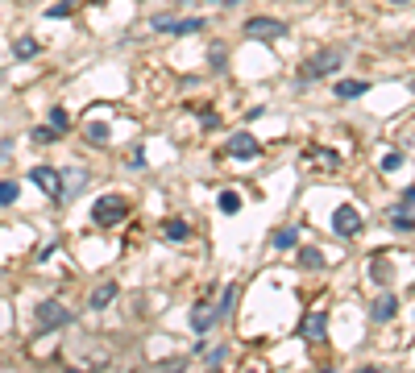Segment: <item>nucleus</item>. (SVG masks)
Here are the masks:
<instances>
[{"mask_svg": "<svg viewBox=\"0 0 415 373\" xmlns=\"http://www.w3.org/2000/svg\"><path fill=\"white\" fill-rule=\"evenodd\" d=\"M341 50H320V54H312L303 66H299V83L308 87V83H316V79H324V75H333L337 66H341Z\"/></svg>", "mask_w": 415, "mask_h": 373, "instance_id": "obj_1", "label": "nucleus"}, {"mask_svg": "<svg viewBox=\"0 0 415 373\" xmlns=\"http://www.w3.org/2000/svg\"><path fill=\"white\" fill-rule=\"evenodd\" d=\"M129 216V199L125 195H104L96 208H91V220L100 224V228H112V224H121Z\"/></svg>", "mask_w": 415, "mask_h": 373, "instance_id": "obj_2", "label": "nucleus"}, {"mask_svg": "<svg viewBox=\"0 0 415 373\" xmlns=\"http://www.w3.org/2000/svg\"><path fill=\"white\" fill-rule=\"evenodd\" d=\"M245 37H254V42H279V37H287V21H279V17H249L245 21Z\"/></svg>", "mask_w": 415, "mask_h": 373, "instance_id": "obj_3", "label": "nucleus"}, {"mask_svg": "<svg viewBox=\"0 0 415 373\" xmlns=\"http://www.w3.org/2000/svg\"><path fill=\"white\" fill-rule=\"evenodd\" d=\"M33 324H37L42 332H54V328H67V324H71V311H67L62 303L46 299V303H37V307H33Z\"/></svg>", "mask_w": 415, "mask_h": 373, "instance_id": "obj_4", "label": "nucleus"}, {"mask_svg": "<svg viewBox=\"0 0 415 373\" xmlns=\"http://www.w3.org/2000/svg\"><path fill=\"white\" fill-rule=\"evenodd\" d=\"M362 224H366V220H362V212H357L353 203H341V208L333 212V237H345V241H349V237L362 233Z\"/></svg>", "mask_w": 415, "mask_h": 373, "instance_id": "obj_5", "label": "nucleus"}, {"mask_svg": "<svg viewBox=\"0 0 415 373\" xmlns=\"http://www.w3.org/2000/svg\"><path fill=\"white\" fill-rule=\"evenodd\" d=\"M29 183H33L37 191H46L50 199H62V174H58L54 166H33V170H29Z\"/></svg>", "mask_w": 415, "mask_h": 373, "instance_id": "obj_6", "label": "nucleus"}, {"mask_svg": "<svg viewBox=\"0 0 415 373\" xmlns=\"http://www.w3.org/2000/svg\"><path fill=\"white\" fill-rule=\"evenodd\" d=\"M158 33H175V37H187V33H204V21L191 17V21H170V17H154L150 21Z\"/></svg>", "mask_w": 415, "mask_h": 373, "instance_id": "obj_7", "label": "nucleus"}, {"mask_svg": "<svg viewBox=\"0 0 415 373\" xmlns=\"http://www.w3.org/2000/svg\"><path fill=\"white\" fill-rule=\"evenodd\" d=\"M258 154H262V145H258L254 133H233V137H229V158L249 162V158H258Z\"/></svg>", "mask_w": 415, "mask_h": 373, "instance_id": "obj_8", "label": "nucleus"}, {"mask_svg": "<svg viewBox=\"0 0 415 373\" xmlns=\"http://www.w3.org/2000/svg\"><path fill=\"white\" fill-rule=\"evenodd\" d=\"M395 316H399V299H395V295H378V299L370 303V320L387 324V320H395Z\"/></svg>", "mask_w": 415, "mask_h": 373, "instance_id": "obj_9", "label": "nucleus"}, {"mask_svg": "<svg viewBox=\"0 0 415 373\" xmlns=\"http://www.w3.org/2000/svg\"><path fill=\"white\" fill-rule=\"evenodd\" d=\"M212 324H216V307L195 303V307H191V332H195V336H208V332H212Z\"/></svg>", "mask_w": 415, "mask_h": 373, "instance_id": "obj_10", "label": "nucleus"}, {"mask_svg": "<svg viewBox=\"0 0 415 373\" xmlns=\"http://www.w3.org/2000/svg\"><path fill=\"white\" fill-rule=\"evenodd\" d=\"M324 332H328V320H324L320 311H312V316L303 320V336H308V340L316 345V340H324Z\"/></svg>", "mask_w": 415, "mask_h": 373, "instance_id": "obj_11", "label": "nucleus"}, {"mask_svg": "<svg viewBox=\"0 0 415 373\" xmlns=\"http://www.w3.org/2000/svg\"><path fill=\"white\" fill-rule=\"evenodd\" d=\"M333 91H337V100H357V95H366V83L362 79H341Z\"/></svg>", "mask_w": 415, "mask_h": 373, "instance_id": "obj_12", "label": "nucleus"}, {"mask_svg": "<svg viewBox=\"0 0 415 373\" xmlns=\"http://www.w3.org/2000/svg\"><path fill=\"white\" fill-rule=\"evenodd\" d=\"M162 237H166V241H187V237H191V224H187V220H162Z\"/></svg>", "mask_w": 415, "mask_h": 373, "instance_id": "obj_13", "label": "nucleus"}, {"mask_svg": "<svg viewBox=\"0 0 415 373\" xmlns=\"http://www.w3.org/2000/svg\"><path fill=\"white\" fill-rule=\"evenodd\" d=\"M112 299H116V282H100V286L91 291V307H96V311H104Z\"/></svg>", "mask_w": 415, "mask_h": 373, "instance_id": "obj_14", "label": "nucleus"}, {"mask_svg": "<svg viewBox=\"0 0 415 373\" xmlns=\"http://www.w3.org/2000/svg\"><path fill=\"white\" fill-rule=\"evenodd\" d=\"M237 299H241V286H237V282H229V286H224V295H220V303H216V320H224V316L233 311V303H237Z\"/></svg>", "mask_w": 415, "mask_h": 373, "instance_id": "obj_15", "label": "nucleus"}, {"mask_svg": "<svg viewBox=\"0 0 415 373\" xmlns=\"http://www.w3.org/2000/svg\"><path fill=\"white\" fill-rule=\"evenodd\" d=\"M299 237H303V233L287 224V228H279V233H274V249H295V245H299Z\"/></svg>", "mask_w": 415, "mask_h": 373, "instance_id": "obj_16", "label": "nucleus"}, {"mask_svg": "<svg viewBox=\"0 0 415 373\" xmlns=\"http://www.w3.org/2000/svg\"><path fill=\"white\" fill-rule=\"evenodd\" d=\"M299 266H303V270H324V253L312 249V245H303V249H299Z\"/></svg>", "mask_w": 415, "mask_h": 373, "instance_id": "obj_17", "label": "nucleus"}, {"mask_svg": "<svg viewBox=\"0 0 415 373\" xmlns=\"http://www.w3.org/2000/svg\"><path fill=\"white\" fill-rule=\"evenodd\" d=\"M87 145H108V125H104V120H91V125H87Z\"/></svg>", "mask_w": 415, "mask_h": 373, "instance_id": "obj_18", "label": "nucleus"}, {"mask_svg": "<svg viewBox=\"0 0 415 373\" xmlns=\"http://www.w3.org/2000/svg\"><path fill=\"white\" fill-rule=\"evenodd\" d=\"M37 50H42V46H37L33 37H17V42H12V54H17V58H33Z\"/></svg>", "mask_w": 415, "mask_h": 373, "instance_id": "obj_19", "label": "nucleus"}, {"mask_svg": "<svg viewBox=\"0 0 415 373\" xmlns=\"http://www.w3.org/2000/svg\"><path fill=\"white\" fill-rule=\"evenodd\" d=\"M220 212H224V216H237V212H241V195H237V191H220Z\"/></svg>", "mask_w": 415, "mask_h": 373, "instance_id": "obj_20", "label": "nucleus"}, {"mask_svg": "<svg viewBox=\"0 0 415 373\" xmlns=\"http://www.w3.org/2000/svg\"><path fill=\"white\" fill-rule=\"evenodd\" d=\"M370 278H374V282H382V286H387V282H391V266H387V262H382V257H374V262H370Z\"/></svg>", "mask_w": 415, "mask_h": 373, "instance_id": "obj_21", "label": "nucleus"}, {"mask_svg": "<svg viewBox=\"0 0 415 373\" xmlns=\"http://www.w3.org/2000/svg\"><path fill=\"white\" fill-rule=\"evenodd\" d=\"M17 195H21V187H17L12 179H0V208H4V203H17Z\"/></svg>", "mask_w": 415, "mask_h": 373, "instance_id": "obj_22", "label": "nucleus"}, {"mask_svg": "<svg viewBox=\"0 0 415 373\" xmlns=\"http://www.w3.org/2000/svg\"><path fill=\"white\" fill-rule=\"evenodd\" d=\"M50 125H54L58 133H67V129H71V116H67V108H58V104H54V108H50Z\"/></svg>", "mask_w": 415, "mask_h": 373, "instance_id": "obj_23", "label": "nucleus"}, {"mask_svg": "<svg viewBox=\"0 0 415 373\" xmlns=\"http://www.w3.org/2000/svg\"><path fill=\"white\" fill-rule=\"evenodd\" d=\"M391 224H395V233H412V228H415V216H412V212H395V216H391Z\"/></svg>", "mask_w": 415, "mask_h": 373, "instance_id": "obj_24", "label": "nucleus"}, {"mask_svg": "<svg viewBox=\"0 0 415 373\" xmlns=\"http://www.w3.org/2000/svg\"><path fill=\"white\" fill-rule=\"evenodd\" d=\"M33 141H37V145H50V141H58V129H54V125H42V129H33Z\"/></svg>", "mask_w": 415, "mask_h": 373, "instance_id": "obj_25", "label": "nucleus"}, {"mask_svg": "<svg viewBox=\"0 0 415 373\" xmlns=\"http://www.w3.org/2000/svg\"><path fill=\"white\" fill-rule=\"evenodd\" d=\"M46 17H50V21H58V17H71V0H58V4H50V8H46Z\"/></svg>", "mask_w": 415, "mask_h": 373, "instance_id": "obj_26", "label": "nucleus"}, {"mask_svg": "<svg viewBox=\"0 0 415 373\" xmlns=\"http://www.w3.org/2000/svg\"><path fill=\"white\" fill-rule=\"evenodd\" d=\"M395 212H412V216H415V187H407V191H403V199H399V208H395Z\"/></svg>", "mask_w": 415, "mask_h": 373, "instance_id": "obj_27", "label": "nucleus"}, {"mask_svg": "<svg viewBox=\"0 0 415 373\" xmlns=\"http://www.w3.org/2000/svg\"><path fill=\"white\" fill-rule=\"evenodd\" d=\"M382 170H391V174L403 170V154H387V158H382Z\"/></svg>", "mask_w": 415, "mask_h": 373, "instance_id": "obj_28", "label": "nucleus"}, {"mask_svg": "<svg viewBox=\"0 0 415 373\" xmlns=\"http://www.w3.org/2000/svg\"><path fill=\"white\" fill-rule=\"evenodd\" d=\"M129 166H137V170H141V166H145V149H133V158H129Z\"/></svg>", "mask_w": 415, "mask_h": 373, "instance_id": "obj_29", "label": "nucleus"}, {"mask_svg": "<svg viewBox=\"0 0 415 373\" xmlns=\"http://www.w3.org/2000/svg\"><path fill=\"white\" fill-rule=\"evenodd\" d=\"M391 4H412V0H391Z\"/></svg>", "mask_w": 415, "mask_h": 373, "instance_id": "obj_30", "label": "nucleus"}]
</instances>
